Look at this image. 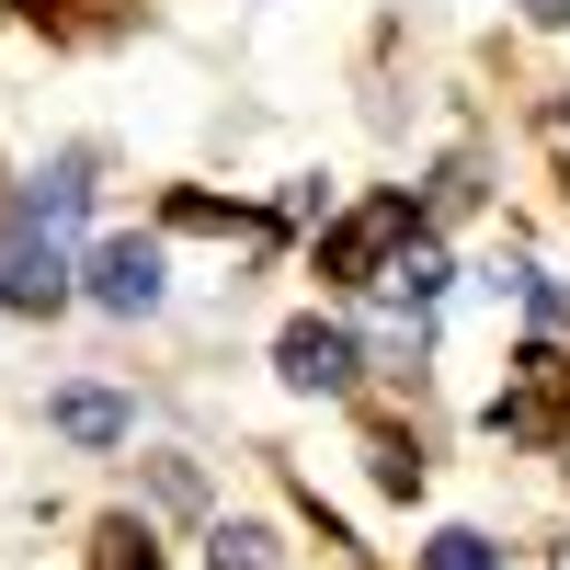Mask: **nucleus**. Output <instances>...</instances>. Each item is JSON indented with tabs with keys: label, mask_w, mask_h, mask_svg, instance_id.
<instances>
[{
	"label": "nucleus",
	"mask_w": 570,
	"mask_h": 570,
	"mask_svg": "<svg viewBox=\"0 0 570 570\" xmlns=\"http://www.w3.org/2000/svg\"><path fill=\"white\" fill-rule=\"evenodd\" d=\"M525 12H537V23H570V0H525Z\"/></svg>",
	"instance_id": "nucleus-12"
},
{
	"label": "nucleus",
	"mask_w": 570,
	"mask_h": 570,
	"mask_svg": "<svg viewBox=\"0 0 570 570\" xmlns=\"http://www.w3.org/2000/svg\"><path fill=\"white\" fill-rule=\"evenodd\" d=\"M376 285H389L400 308H434V297H445V252H434V240H411V252H400L389 274H376Z\"/></svg>",
	"instance_id": "nucleus-8"
},
{
	"label": "nucleus",
	"mask_w": 570,
	"mask_h": 570,
	"mask_svg": "<svg viewBox=\"0 0 570 570\" xmlns=\"http://www.w3.org/2000/svg\"><path fill=\"white\" fill-rule=\"evenodd\" d=\"M422 570H502V559H491V537H468V525H445L434 548H422Z\"/></svg>",
	"instance_id": "nucleus-11"
},
{
	"label": "nucleus",
	"mask_w": 570,
	"mask_h": 570,
	"mask_svg": "<svg viewBox=\"0 0 570 570\" xmlns=\"http://www.w3.org/2000/svg\"><path fill=\"white\" fill-rule=\"evenodd\" d=\"M400 240H422V228H411V195H376L365 217H343V228L320 240V274L365 285V274H376V252H400Z\"/></svg>",
	"instance_id": "nucleus-3"
},
{
	"label": "nucleus",
	"mask_w": 570,
	"mask_h": 570,
	"mask_svg": "<svg viewBox=\"0 0 570 570\" xmlns=\"http://www.w3.org/2000/svg\"><path fill=\"white\" fill-rule=\"evenodd\" d=\"M559 411H570V354L559 343H525V354H513V389L491 400V422H502L513 445H548Z\"/></svg>",
	"instance_id": "nucleus-2"
},
{
	"label": "nucleus",
	"mask_w": 570,
	"mask_h": 570,
	"mask_svg": "<svg viewBox=\"0 0 570 570\" xmlns=\"http://www.w3.org/2000/svg\"><path fill=\"white\" fill-rule=\"evenodd\" d=\"M548 570H570V548H559V559H548Z\"/></svg>",
	"instance_id": "nucleus-14"
},
{
	"label": "nucleus",
	"mask_w": 570,
	"mask_h": 570,
	"mask_svg": "<svg viewBox=\"0 0 570 570\" xmlns=\"http://www.w3.org/2000/svg\"><path fill=\"white\" fill-rule=\"evenodd\" d=\"M206 559H217V570H274V537H263V525H217Z\"/></svg>",
	"instance_id": "nucleus-10"
},
{
	"label": "nucleus",
	"mask_w": 570,
	"mask_h": 570,
	"mask_svg": "<svg viewBox=\"0 0 570 570\" xmlns=\"http://www.w3.org/2000/svg\"><path fill=\"white\" fill-rule=\"evenodd\" d=\"M171 228H206V240H228V252H274V217H240L217 195H171Z\"/></svg>",
	"instance_id": "nucleus-7"
},
{
	"label": "nucleus",
	"mask_w": 570,
	"mask_h": 570,
	"mask_svg": "<svg viewBox=\"0 0 570 570\" xmlns=\"http://www.w3.org/2000/svg\"><path fill=\"white\" fill-rule=\"evenodd\" d=\"M559 149H570V104H559Z\"/></svg>",
	"instance_id": "nucleus-13"
},
{
	"label": "nucleus",
	"mask_w": 570,
	"mask_h": 570,
	"mask_svg": "<svg viewBox=\"0 0 570 570\" xmlns=\"http://www.w3.org/2000/svg\"><path fill=\"white\" fill-rule=\"evenodd\" d=\"M46 422H58L69 445H126V434H137V411H126L115 389H58V400H46Z\"/></svg>",
	"instance_id": "nucleus-6"
},
{
	"label": "nucleus",
	"mask_w": 570,
	"mask_h": 570,
	"mask_svg": "<svg viewBox=\"0 0 570 570\" xmlns=\"http://www.w3.org/2000/svg\"><path fill=\"white\" fill-rule=\"evenodd\" d=\"M91 308H115V320H137V308H160V240H104L91 252Z\"/></svg>",
	"instance_id": "nucleus-4"
},
{
	"label": "nucleus",
	"mask_w": 570,
	"mask_h": 570,
	"mask_svg": "<svg viewBox=\"0 0 570 570\" xmlns=\"http://www.w3.org/2000/svg\"><path fill=\"white\" fill-rule=\"evenodd\" d=\"M58 297H69V252H58V228L12 195L0 206V308H58Z\"/></svg>",
	"instance_id": "nucleus-1"
},
{
	"label": "nucleus",
	"mask_w": 570,
	"mask_h": 570,
	"mask_svg": "<svg viewBox=\"0 0 570 570\" xmlns=\"http://www.w3.org/2000/svg\"><path fill=\"white\" fill-rule=\"evenodd\" d=\"M91 570H160L149 525H104V537H91Z\"/></svg>",
	"instance_id": "nucleus-9"
},
{
	"label": "nucleus",
	"mask_w": 570,
	"mask_h": 570,
	"mask_svg": "<svg viewBox=\"0 0 570 570\" xmlns=\"http://www.w3.org/2000/svg\"><path fill=\"white\" fill-rule=\"evenodd\" d=\"M274 365H285V389H354V331H331V320H297V331H285V343H274Z\"/></svg>",
	"instance_id": "nucleus-5"
}]
</instances>
